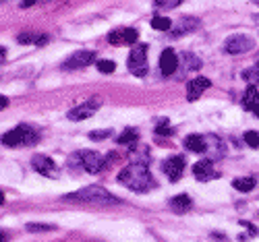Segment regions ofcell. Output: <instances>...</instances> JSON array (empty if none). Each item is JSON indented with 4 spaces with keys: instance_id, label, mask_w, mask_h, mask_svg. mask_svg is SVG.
I'll list each match as a JSON object with an SVG mask.
<instances>
[{
    "instance_id": "obj_18",
    "label": "cell",
    "mask_w": 259,
    "mask_h": 242,
    "mask_svg": "<svg viewBox=\"0 0 259 242\" xmlns=\"http://www.w3.org/2000/svg\"><path fill=\"white\" fill-rule=\"evenodd\" d=\"M205 145H207V153L213 151V158H222L224 156V143L215 137V135H205Z\"/></svg>"
},
{
    "instance_id": "obj_13",
    "label": "cell",
    "mask_w": 259,
    "mask_h": 242,
    "mask_svg": "<svg viewBox=\"0 0 259 242\" xmlns=\"http://www.w3.org/2000/svg\"><path fill=\"white\" fill-rule=\"evenodd\" d=\"M177 67H179V58L172 50H164L162 56H160V71L164 77H170L177 73Z\"/></svg>"
},
{
    "instance_id": "obj_1",
    "label": "cell",
    "mask_w": 259,
    "mask_h": 242,
    "mask_svg": "<svg viewBox=\"0 0 259 242\" xmlns=\"http://www.w3.org/2000/svg\"><path fill=\"white\" fill-rule=\"evenodd\" d=\"M118 182L133 192H147L156 186L154 176L149 172V166H143V164H131L122 168L118 172Z\"/></svg>"
},
{
    "instance_id": "obj_11",
    "label": "cell",
    "mask_w": 259,
    "mask_h": 242,
    "mask_svg": "<svg viewBox=\"0 0 259 242\" xmlns=\"http://www.w3.org/2000/svg\"><path fill=\"white\" fill-rule=\"evenodd\" d=\"M193 176L201 182H207V180H213V178H220V172L215 170L211 160H199L195 166H193Z\"/></svg>"
},
{
    "instance_id": "obj_33",
    "label": "cell",
    "mask_w": 259,
    "mask_h": 242,
    "mask_svg": "<svg viewBox=\"0 0 259 242\" xmlns=\"http://www.w3.org/2000/svg\"><path fill=\"white\" fill-rule=\"evenodd\" d=\"M0 106H3V108H7V106H9V98H5V95L0 98Z\"/></svg>"
},
{
    "instance_id": "obj_5",
    "label": "cell",
    "mask_w": 259,
    "mask_h": 242,
    "mask_svg": "<svg viewBox=\"0 0 259 242\" xmlns=\"http://www.w3.org/2000/svg\"><path fill=\"white\" fill-rule=\"evenodd\" d=\"M79 158H81L83 172H88V174H100L102 170H106V158H102L100 153H96V151L81 149L79 151Z\"/></svg>"
},
{
    "instance_id": "obj_22",
    "label": "cell",
    "mask_w": 259,
    "mask_h": 242,
    "mask_svg": "<svg viewBox=\"0 0 259 242\" xmlns=\"http://www.w3.org/2000/svg\"><path fill=\"white\" fill-rule=\"evenodd\" d=\"M255 184H257V180L251 178V176H245V178H234V180H232V186H234L236 190H241V192H249V190H253Z\"/></svg>"
},
{
    "instance_id": "obj_14",
    "label": "cell",
    "mask_w": 259,
    "mask_h": 242,
    "mask_svg": "<svg viewBox=\"0 0 259 242\" xmlns=\"http://www.w3.org/2000/svg\"><path fill=\"white\" fill-rule=\"evenodd\" d=\"M185 147L193 153H207V145H205V137L203 135H189L185 137Z\"/></svg>"
},
{
    "instance_id": "obj_9",
    "label": "cell",
    "mask_w": 259,
    "mask_h": 242,
    "mask_svg": "<svg viewBox=\"0 0 259 242\" xmlns=\"http://www.w3.org/2000/svg\"><path fill=\"white\" fill-rule=\"evenodd\" d=\"M31 166H33V170L37 174L46 176V178H58V176H60L54 160H50L48 156H33L31 158Z\"/></svg>"
},
{
    "instance_id": "obj_19",
    "label": "cell",
    "mask_w": 259,
    "mask_h": 242,
    "mask_svg": "<svg viewBox=\"0 0 259 242\" xmlns=\"http://www.w3.org/2000/svg\"><path fill=\"white\" fill-rule=\"evenodd\" d=\"M191 205H193V201L189 195H177L175 199H170V207L177 213H185L187 209H191Z\"/></svg>"
},
{
    "instance_id": "obj_25",
    "label": "cell",
    "mask_w": 259,
    "mask_h": 242,
    "mask_svg": "<svg viewBox=\"0 0 259 242\" xmlns=\"http://www.w3.org/2000/svg\"><path fill=\"white\" fill-rule=\"evenodd\" d=\"M243 77L247 79V83H249V85H253V87H255V85H259V62L255 64V67H253L251 71H245V73H243Z\"/></svg>"
},
{
    "instance_id": "obj_32",
    "label": "cell",
    "mask_w": 259,
    "mask_h": 242,
    "mask_svg": "<svg viewBox=\"0 0 259 242\" xmlns=\"http://www.w3.org/2000/svg\"><path fill=\"white\" fill-rule=\"evenodd\" d=\"M52 224H27V232H52Z\"/></svg>"
},
{
    "instance_id": "obj_31",
    "label": "cell",
    "mask_w": 259,
    "mask_h": 242,
    "mask_svg": "<svg viewBox=\"0 0 259 242\" xmlns=\"http://www.w3.org/2000/svg\"><path fill=\"white\" fill-rule=\"evenodd\" d=\"M112 135V130L110 128H106V130H92L90 133V139L92 141H104V139H108Z\"/></svg>"
},
{
    "instance_id": "obj_10",
    "label": "cell",
    "mask_w": 259,
    "mask_h": 242,
    "mask_svg": "<svg viewBox=\"0 0 259 242\" xmlns=\"http://www.w3.org/2000/svg\"><path fill=\"white\" fill-rule=\"evenodd\" d=\"M162 172L170 178V182L181 180V176H183V172H185V158H183V156H172V158L164 160Z\"/></svg>"
},
{
    "instance_id": "obj_20",
    "label": "cell",
    "mask_w": 259,
    "mask_h": 242,
    "mask_svg": "<svg viewBox=\"0 0 259 242\" xmlns=\"http://www.w3.org/2000/svg\"><path fill=\"white\" fill-rule=\"evenodd\" d=\"M19 43H35V46H44L48 43V35L46 33H21L17 37Z\"/></svg>"
},
{
    "instance_id": "obj_12",
    "label": "cell",
    "mask_w": 259,
    "mask_h": 242,
    "mask_svg": "<svg viewBox=\"0 0 259 242\" xmlns=\"http://www.w3.org/2000/svg\"><path fill=\"white\" fill-rule=\"evenodd\" d=\"M211 85V81L207 77H197V79H193L187 83V100L189 102H197L199 95L207 89V87Z\"/></svg>"
},
{
    "instance_id": "obj_21",
    "label": "cell",
    "mask_w": 259,
    "mask_h": 242,
    "mask_svg": "<svg viewBox=\"0 0 259 242\" xmlns=\"http://www.w3.org/2000/svg\"><path fill=\"white\" fill-rule=\"evenodd\" d=\"M137 139H139V130L137 128H126L116 137V143L118 145H133Z\"/></svg>"
},
{
    "instance_id": "obj_16",
    "label": "cell",
    "mask_w": 259,
    "mask_h": 242,
    "mask_svg": "<svg viewBox=\"0 0 259 242\" xmlns=\"http://www.w3.org/2000/svg\"><path fill=\"white\" fill-rule=\"evenodd\" d=\"M195 27H199V21H197V19H193V17H183V19H181V23H179V27L175 29V33H172V37H181V35L189 33L191 29H195Z\"/></svg>"
},
{
    "instance_id": "obj_23",
    "label": "cell",
    "mask_w": 259,
    "mask_h": 242,
    "mask_svg": "<svg viewBox=\"0 0 259 242\" xmlns=\"http://www.w3.org/2000/svg\"><path fill=\"white\" fill-rule=\"evenodd\" d=\"M181 58H183V62H185V69H187V71H197V69H201V60H199L195 54L185 52Z\"/></svg>"
},
{
    "instance_id": "obj_3",
    "label": "cell",
    "mask_w": 259,
    "mask_h": 242,
    "mask_svg": "<svg viewBox=\"0 0 259 242\" xmlns=\"http://www.w3.org/2000/svg\"><path fill=\"white\" fill-rule=\"evenodd\" d=\"M39 141V135L37 130H33L31 126L27 124H19L15 126L13 130L3 135V145H9V147H17V145H35Z\"/></svg>"
},
{
    "instance_id": "obj_8",
    "label": "cell",
    "mask_w": 259,
    "mask_h": 242,
    "mask_svg": "<svg viewBox=\"0 0 259 242\" xmlns=\"http://www.w3.org/2000/svg\"><path fill=\"white\" fill-rule=\"evenodd\" d=\"M100 106H102V100L100 98H92L88 102H83V104H79L77 108H73L71 112H69V120L79 122V120H85V118H92L98 112V110H100Z\"/></svg>"
},
{
    "instance_id": "obj_27",
    "label": "cell",
    "mask_w": 259,
    "mask_h": 242,
    "mask_svg": "<svg viewBox=\"0 0 259 242\" xmlns=\"http://www.w3.org/2000/svg\"><path fill=\"white\" fill-rule=\"evenodd\" d=\"M156 133H158L160 137H172V135H175V128L168 126V120H162V122L158 124V128H156Z\"/></svg>"
},
{
    "instance_id": "obj_34",
    "label": "cell",
    "mask_w": 259,
    "mask_h": 242,
    "mask_svg": "<svg viewBox=\"0 0 259 242\" xmlns=\"http://www.w3.org/2000/svg\"><path fill=\"white\" fill-rule=\"evenodd\" d=\"M253 114H255V116H259V104L255 106V110H253Z\"/></svg>"
},
{
    "instance_id": "obj_28",
    "label": "cell",
    "mask_w": 259,
    "mask_h": 242,
    "mask_svg": "<svg viewBox=\"0 0 259 242\" xmlns=\"http://www.w3.org/2000/svg\"><path fill=\"white\" fill-rule=\"evenodd\" d=\"M122 35H124V43H135V41L139 39V31L133 29V27L122 29Z\"/></svg>"
},
{
    "instance_id": "obj_26",
    "label": "cell",
    "mask_w": 259,
    "mask_h": 242,
    "mask_svg": "<svg viewBox=\"0 0 259 242\" xmlns=\"http://www.w3.org/2000/svg\"><path fill=\"white\" fill-rule=\"evenodd\" d=\"M245 143L253 149H259V133L257 130H247L245 133Z\"/></svg>"
},
{
    "instance_id": "obj_4",
    "label": "cell",
    "mask_w": 259,
    "mask_h": 242,
    "mask_svg": "<svg viewBox=\"0 0 259 242\" xmlns=\"http://www.w3.org/2000/svg\"><path fill=\"white\" fill-rule=\"evenodd\" d=\"M128 71L135 77H145L147 75V46H135L128 54Z\"/></svg>"
},
{
    "instance_id": "obj_6",
    "label": "cell",
    "mask_w": 259,
    "mask_h": 242,
    "mask_svg": "<svg viewBox=\"0 0 259 242\" xmlns=\"http://www.w3.org/2000/svg\"><path fill=\"white\" fill-rule=\"evenodd\" d=\"M94 60H96L94 50H77L75 54H71L62 62V69L64 71H79V69H85L88 64H92Z\"/></svg>"
},
{
    "instance_id": "obj_17",
    "label": "cell",
    "mask_w": 259,
    "mask_h": 242,
    "mask_svg": "<svg viewBox=\"0 0 259 242\" xmlns=\"http://www.w3.org/2000/svg\"><path fill=\"white\" fill-rule=\"evenodd\" d=\"M259 104V91H257V87L249 85L247 89H245V95H243V108L245 110H255V106Z\"/></svg>"
},
{
    "instance_id": "obj_24",
    "label": "cell",
    "mask_w": 259,
    "mask_h": 242,
    "mask_svg": "<svg viewBox=\"0 0 259 242\" xmlns=\"http://www.w3.org/2000/svg\"><path fill=\"white\" fill-rule=\"evenodd\" d=\"M152 27H154V29H158V31H170L172 23H170V19H166V17L154 15V19H152Z\"/></svg>"
},
{
    "instance_id": "obj_30",
    "label": "cell",
    "mask_w": 259,
    "mask_h": 242,
    "mask_svg": "<svg viewBox=\"0 0 259 242\" xmlns=\"http://www.w3.org/2000/svg\"><path fill=\"white\" fill-rule=\"evenodd\" d=\"M108 41H110L112 46H120V43H124L122 29H114V31H110V35H108Z\"/></svg>"
},
{
    "instance_id": "obj_2",
    "label": "cell",
    "mask_w": 259,
    "mask_h": 242,
    "mask_svg": "<svg viewBox=\"0 0 259 242\" xmlns=\"http://www.w3.org/2000/svg\"><path fill=\"white\" fill-rule=\"evenodd\" d=\"M64 201H73V203H90V205H118L120 201L112 192H108L106 188L102 186H85V188H79L71 195H64Z\"/></svg>"
},
{
    "instance_id": "obj_7",
    "label": "cell",
    "mask_w": 259,
    "mask_h": 242,
    "mask_svg": "<svg viewBox=\"0 0 259 242\" xmlns=\"http://www.w3.org/2000/svg\"><path fill=\"white\" fill-rule=\"evenodd\" d=\"M253 46H255V41H253L249 35L236 33V35H232V37L226 39L224 50H226L228 54H247L249 50H253Z\"/></svg>"
},
{
    "instance_id": "obj_29",
    "label": "cell",
    "mask_w": 259,
    "mask_h": 242,
    "mask_svg": "<svg viewBox=\"0 0 259 242\" xmlns=\"http://www.w3.org/2000/svg\"><path fill=\"white\" fill-rule=\"evenodd\" d=\"M98 71L100 73H114L116 71V62H112V60H100L98 62Z\"/></svg>"
},
{
    "instance_id": "obj_15",
    "label": "cell",
    "mask_w": 259,
    "mask_h": 242,
    "mask_svg": "<svg viewBox=\"0 0 259 242\" xmlns=\"http://www.w3.org/2000/svg\"><path fill=\"white\" fill-rule=\"evenodd\" d=\"M128 158L133 160V164H143V166H149V149H147V147H137V145H131V151H128Z\"/></svg>"
}]
</instances>
